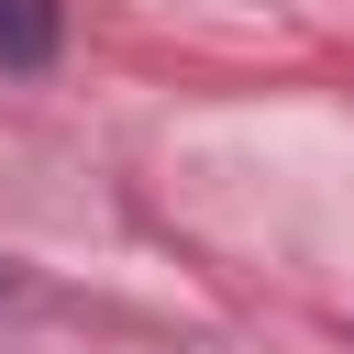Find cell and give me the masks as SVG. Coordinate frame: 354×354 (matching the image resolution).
Wrapping results in <instances>:
<instances>
[{"instance_id": "cell-1", "label": "cell", "mask_w": 354, "mask_h": 354, "mask_svg": "<svg viewBox=\"0 0 354 354\" xmlns=\"http://www.w3.org/2000/svg\"><path fill=\"white\" fill-rule=\"evenodd\" d=\"M55 44H66V0H0V66L11 77L55 66Z\"/></svg>"}, {"instance_id": "cell-2", "label": "cell", "mask_w": 354, "mask_h": 354, "mask_svg": "<svg viewBox=\"0 0 354 354\" xmlns=\"http://www.w3.org/2000/svg\"><path fill=\"white\" fill-rule=\"evenodd\" d=\"M0 299H11V288H0Z\"/></svg>"}]
</instances>
